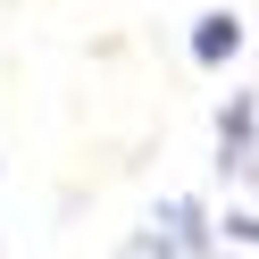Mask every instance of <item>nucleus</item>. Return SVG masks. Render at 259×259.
Instances as JSON below:
<instances>
[{"instance_id": "7ed1b4c3", "label": "nucleus", "mask_w": 259, "mask_h": 259, "mask_svg": "<svg viewBox=\"0 0 259 259\" xmlns=\"http://www.w3.org/2000/svg\"><path fill=\"white\" fill-rule=\"evenodd\" d=\"M234 51H242V17H234V9H209V17H192V59H201V67H226Z\"/></svg>"}, {"instance_id": "f03ea898", "label": "nucleus", "mask_w": 259, "mask_h": 259, "mask_svg": "<svg viewBox=\"0 0 259 259\" xmlns=\"http://www.w3.org/2000/svg\"><path fill=\"white\" fill-rule=\"evenodd\" d=\"M218 167L226 176H251L259 167V92H234L218 117Z\"/></svg>"}, {"instance_id": "39448f33", "label": "nucleus", "mask_w": 259, "mask_h": 259, "mask_svg": "<svg viewBox=\"0 0 259 259\" xmlns=\"http://www.w3.org/2000/svg\"><path fill=\"white\" fill-rule=\"evenodd\" d=\"M226 234H234V242H251V251H259V209H242V218H226Z\"/></svg>"}, {"instance_id": "f257e3e1", "label": "nucleus", "mask_w": 259, "mask_h": 259, "mask_svg": "<svg viewBox=\"0 0 259 259\" xmlns=\"http://www.w3.org/2000/svg\"><path fill=\"white\" fill-rule=\"evenodd\" d=\"M151 226H159V234H167L184 259H209V251H218V218H209L192 192H167V201L151 209Z\"/></svg>"}, {"instance_id": "20e7f679", "label": "nucleus", "mask_w": 259, "mask_h": 259, "mask_svg": "<svg viewBox=\"0 0 259 259\" xmlns=\"http://www.w3.org/2000/svg\"><path fill=\"white\" fill-rule=\"evenodd\" d=\"M117 259H184V251H176V242L159 234V226H134V234H125V251H117Z\"/></svg>"}]
</instances>
